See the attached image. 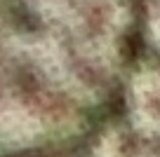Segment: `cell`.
Masks as SVG:
<instances>
[{
  "mask_svg": "<svg viewBox=\"0 0 160 157\" xmlns=\"http://www.w3.org/2000/svg\"><path fill=\"white\" fill-rule=\"evenodd\" d=\"M144 0H0V157H59L118 108Z\"/></svg>",
  "mask_w": 160,
  "mask_h": 157,
  "instance_id": "cell-1",
  "label": "cell"
}]
</instances>
